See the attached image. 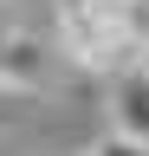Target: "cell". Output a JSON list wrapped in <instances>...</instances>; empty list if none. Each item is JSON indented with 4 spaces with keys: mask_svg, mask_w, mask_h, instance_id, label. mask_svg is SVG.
<instances>
[{
    "mask_svg": "<svg viewBox=\"0 0 149 156\" xmlns=\"http://www.w3.org/2000/svg\"><path fill=\"white\" fill-rule=\"evenodd\" d=\"M52 72H59V46H52L46 33H32V26L0 20V91L32 98V91L52 85Z\"/></svg>",
    "mask_w": 149,
    "mask_h": 156,
    "instance_id": "cell-2",
    "label": "cell"
},
{
    "mask_svg": "<svg viewBox=\"0 0 149 156\" xmlns=\"http://www.w3.org/2000/svg\"><path fill=\"white\" fill-rule=\"evenodd\" d=\"M84 156H149V143H136V136H123V130H104Z\"/></svg>",
    "mask_w": 149,
    "mask_h": 156,
    "instance_id": "cell-4",
    "label": "cell"
},
{
    "mask_svg": "<svg viewBox=\"0 0 149 156\" xmlns=\"http://www.w3.org/2000/svg\"><path fill=\"white\" fill-rule=\"evenodd\" d=\"M104 85H110V130L149 143V65H130L117 78H104Z\"/></svg>",
    "mask_w": 149,
    "mask_h": 156,
    "instance_id": "cell-3",
    "label": "cell"
},
{
    "mask_svg": "<svg viewBox=\"0 0 149 156\" xmlns=\"http://www.w3.org/2000/svg\"><path fill=\"white\" fill-rule=\"evenodd\" d=\"M59 52L91 78L149 65V0H52Z\"/></svg>",
    "mask_w": 149,
    "mask_h": 156,
    "instance_id": "cell-1",
    "label": "cell"
}]
</instances>
